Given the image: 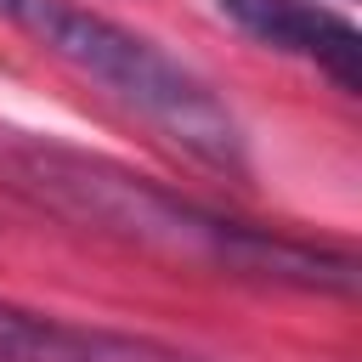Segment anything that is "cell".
Listing matches in <instances>:
<instances>
[{"label": "cell", "instance_id": "obj_3", "mask_svg": "<svg viewBox=\"0 0 362 362\" xmlns=\"http://www.w3.org/2000/svg\"><path fill=\"white\" fill-rule=\"evenodd\" d=\"M221 17H232L249 40L288 51L300 62H317L345 96L362 90V34L351 17L317 6V0H221Z\"/></svg>", "mask_w": 362, "mask_h": 362}, {"label": "cell", "instance_id": "obj_1", "mask_svg": "<svg viewBox=\"0 0 362 362\" xmlns=\"http://www.w3.org/2000/svg\"><path fill=\"white\" fill-rule=\"evenodd\" d=\"M0 175L40 209H51L85 232L136 243L147 255H164V260H187V266L249 277V283L317 288V294L356 288V260L345 249L300 243L272 226L215 215L113 158H96V153L45 141V136H0Z\"/></svg>", "mask_w": 362, "mask_h": 362}, {"label": "cell", "instance_id": "obj_4", "mask_svg": "<svg viewBox=\"0 0 362 362\" xmlns=\"http://www.w3.org/2000/svg\"><path fill=\"white\" fill-rule=\"evenodd\" d=\"M0 362H209L153 334H119L102 322H68L0 300Z\"/></svg>", "mask_w": 362, "mask_h": 362}, {"label": "cell", "instance_id": "obj_2", "mask_svg": "<svg viewBox=\"0 0 362 362\" xmlns=\"http://www.w3.org/2000/svg\"><path fill=\"white\" fill-rule=\"evenodd\" d=\"M0 17L11 28H23L40 51L68 62L74 74L96 79L113 102L141 113L164 141H175L198 164L226 170V175L249 170V141H243L238 113L181 57H170L147 34L90 11L79 0H0Z\"/></svg>", "mask_w": 362, "mask_h": 362}]
</instances>
